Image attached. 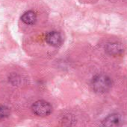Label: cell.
Here are the masks:
<instances>
[{"label": "cell", "instance_id": "cell-2", "mask_svg": "<svg viewBox=\"0 0 127 127\" xmlns=\"http://www.w3.org/2000/svg\"><path fill=\"white\" fill-rule=\"evenodd\" d=\"M31 109L34 114L40 117L48 116L52 112V107L50 103L44 100H38L35 102L33 104Z\"/></svg>", "mask_w": 127, "mask_h": 127}, {"label": "cell", "instance_id": "cell-3", "mask_svg": "<svg viewBox=\"0 0 127 127\" xmlns=\"http://www.w3.org/2000/svg\"><path fill=\"white\" fill-rule=\"evenodd\" d=\"M46 42L54 47H58L60 46L63 42V39L61 36V34L55 31H50L46 33L45 37Z\"/></svg>", "mask_w": 127, "mask_h": 127}, {"label": "cell", "instance_id": "cell-1", "mask_svg": "<svg viewBox=\"0 0 127 127\" xmlns=\"http://www.w3.org/2000/svg\"><path fill=\"white\" fill-rule=\"evenodd\" d=\"M91 86L94 92L105 93L112 88V82L109 77L103 74H98L92 79Z\"/></svg>", "mask_w": 127, "mask_h": 127}, {"label": "cell", "instance_id": "cell-7", "mask_svg": "<svg viewBox=\"0 0 127 127\" xmlns=\"http://www.w3.org/2000/svg\"><path fill=\"white\" fill-rule=\"evenodd\" d=\"M107 51H110V54H117L118 53V51H122V48L119 45L115 43V44H112V45H109Z\"/></svg>", "mask_w": 127, "mask_h": 127}, {"label": "cell", "instance_id": "cell-4", "mask_svg": "<svg viewBox=\"0 0 127 127\" xmlns=\"http://www.w3.org/2000/svg\"><path fill=\"white\" fill-rule=\"evenodd\" d=\"M121 122L120 117L117 114H112L106 117L103 121V126L104 127H117Z\"/></svg>", "mask_w": 127, "mask_h": 127}, {"label": "cell", "instance_id": "cell-6", "mask_svg": "<svg viewBox=\"0 0 127 127\" xmlns=\"http://www.w3.org/2000/svg\"><path fill=\"white\" fill-rule=\"evenodd\" d=\"M10 115V109L4 106H0V120L4 119Z\"/></svg>", "mask_w": 127, "mask_h": 127}, {"label": "cell", "instance_id": "cell-5", "mask_svg": "<svg viewBox=\"0 0 127 127\" xmlns=\"http://www.w3.org/2000/svg\"><path fill=\"white\" fill-rule=\"evenodd\" d=\"M21 20L27 25H34L37 22V15L34 11L28 10L22 14Z\"/></svg>", "mask_w": 127, "mask_h": 127}]
</instances>
